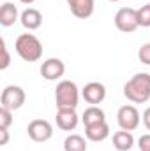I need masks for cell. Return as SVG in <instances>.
<instances>
[{"label":"cell","mask_w":150,"mask_h":151,"mask_svg":"<svg viewBox=\"0 0 150 151\" xmlns=\"http://www.w3.org/2000/svg\"><path fill=\"white\" fill-rule=\"evenodd\" d=\"M124 97L133 104H145L150 100V74H134L124 84Z\"/></svg>","instance_id":"1"},{"label":"cell","mask_w":150,"mask_h":151,"mask_svg":"<svg viewBox=\"0 0 150 151\" xmlns=\"http://www.w3.org/2000/svg\"><path fill=\"white\" fill-rule=\"evenodd\" d=\"M14 49L25 62H37L42 56V44L34 34H21L14 42Z\"/></svg>","instance_id":"2"},{"label":"cell","mask_w":150,"mask_h":151,"mask_svg":"<svg viewBox=\"0 0 150 151\" xmlns=\"http://www.w3.org/2000/svg\"><path fill=\"white\" fill-rule=\"evenodd\" d=\"M55 102H57V107L62 109V107H71L76 109L78 102H79V90L76 86L74 81H69V79H64L57 84V90H55Z\"/></svg>","instance_id":"3"},{"label":"cell","mask_w":150,"mask_h":151,"mask_svg":"<svg viewBox=\"0 0 150 151\" xmlns=\"http://www.w3.org/2000/svg\"><path fill=\"white\" fill-rule=\"evenodd\" d=\"M25 91L21 86H16V84H9L2 90V95H0V107H5V109H11V111H16L20 109L23 104H25Z\"/></svg>","instance_id":"4"},{"label":"cell","mask_w":150,"mask_h":151,"mask_svg":"<svg viewBox=\"0 0 150 151\" xmlns=\"http://www.w3.org/2000/svg\"><path fill=\"white\" fill-rule=\"evenodd\" d=\"M115 27L124 32V34H133L140 25H138V14L136 9L133 7H122L115 14Z\"/></svg>","instance_id":"5"},{"label":"cell","mask_w":150,"mask_h":151,"mask_svg":"<svg viewBox=\"0 0 150 151\" xmlns=\"http://www.w3.org/2000/svg\"><path fill=\"white\" fill-rule=\"evenodd\" d=\"M117 121H118V127L122 130H127V132H133L140 127V113L134 106H122L117 113Z\"/></svg>","instance_id":"6"},{"label":"cell","mask_w":150,"mask_h":151,"mask_svg":"<svg viewBox=\"0 0 150 151\" xmlns=\"http://www.w3.org/2000/svg\"><path fill=\"white\" fill-rule=\"evenodd\" d=\"M27 132H28V137L34 142H46V141H50L53 137V127L46 119H34V121H30L28 127H27Z\"/></svg>","instance_id":"7"},{"label":"cell","mask_w":150,"mask_h":151,"mask_svg":"<svg viewBox=\"0 0 150 151\" xmlns=\"http://www.w3.org/2000/svg\"><path fill=\"white\" fill-rule=\"evenodd\" d=\"M81 97L85 99L87 104L97 106V104H101V102L106 99V86H104L103 83L92 81V83L85 84V88L81 90Z\"/></svg>","instance_id":"8"},{"label":"cell","mask_w":150,"mask_h":151,"mask_svg":"<svg viewBox=\"0 0 150 151\" xmlns=\"http://www.w3.org/2000/svg\"><path fill=\"white\" fill-rule=\"evenodd\" d=\"M66 72V65L60 58H48L41 65V76L46 81H57Z\"/></svg>","instance_id":"9"},{"label":"cell","mask_w":150,"mask_h":151,"mask_svg":"<svg viewBox=\"0 0 150 151\" xmlns=\"http://www.w3.org/2000/svg\"><path fill=\"white\" fill-rule=\"evenodd\" d=\"M57 127L64 132H71L78 127V114H76V109H71V107H62L57 111Z\"/></svg>","instance_id":"10"},{"label":"cell","mask_w":150,"mask_h":151,"mask_svg":"<svg viewBox=\"0 0 150 151\" xmlns=\"http://www.w3.org/2000/svg\"><path fill=\"white\" fill-rule=\"evenodd\" d=\"M67 5L71 9V12L79 19H87L94 14L95 9V2L94 0H67Z\"/></svg>","instance_id":"11"},{"label":"cell","mask_w":150,"mask_h":151,"mask_svg":"<svg viewBox=\"0 0 150 151\" xmlns=\"http://www.w3.org/2000/svg\"><path fill=\"white\" fill-rule=\"evenodd\" d=\"M85 137L92 142H103L110 137V127L106 121L103 123H95V125H88L85 127Z\"/></svg>","instance_id":"12"},{"label":"cell","mask_w":150,"mask_h":151,"mask_svg":"<svg viewBox=\"0 0 150 151\" xmlns=\"http://www.w3.org/2000/svg\"><path fill=\"white\" fill-rule=\"evenodd\" d=\"M20 21H21L23 28H27V30H37L39 27H41V23H42V14L39 12L37 9L28 7V9H25L21 12Z\"/></svg>","instance_id":"13"},{"label":"cell","mask_w":150,"mask_h":151,"mask_svg":"<svg viewBox=\"0 0 150 151\" xmlns=\"http://www.w3.org/2000/svg\"><path fill=\"white\" fill-rule=\"evenodd\" d=\"M18 19H20L18 7L11 2H5L0 9V25L2 27H12Z\"/></svg>","instance_id":"14"},{"label":"cell","mask_w":150,"mask_h":151,"mask_svg":"<svg viewBox=\"0 0 150 151\" xmlns=\"http://www.w3.org/2000/svg\"><path fill=\"white\" fill-rule=\"evenodd\" d=\"M113 146L117 151H129L133 146H134V137L131 132L127 130H118L113 134Z\"/></svg>","instance_id":"15"},{"label":"cell","mask_w":150,"mask_h":151,"mask_svg":"<svg viewBox=\"0 0 150 151\" xmlns=\"http://www.w3.org/2000/svg\"><path fill=\"white\" fill-rule=\"evenodd\" d=\"M81 119H83V125L88 127V125H95V123H103V121H106V114H104V111H103L101 107H97V106H90V107H87V109L83 111Z\"/></svg>","instance_id":"16"},{"label":"cell","mask_w":150,"mask_h":151,"mask_svg":"<svg viewBox=\"0 0 150 151\" xmlns=\"http://www.w3.org/2000/svg\"><path fill=\"white\" fill-rule=\"evenodd\" d=\"M64 151H87V141L78 134H71L64 141Z\"/></svg>","instance_id":"17"},{"label":"cell","mask_w":150,"mask_h":151,"mask_svg":"<svg viewBox=\"0 0 150 151\" xmlns=\"http://www.w3.org/2000/svg\"><path fill=\"white\" fill-rule=\"evenodd\" d=\"M136 14H138V25L140 27H150V4L141 5L140 9H136Z\"/></svg>","instance_id":"18"},{"label":"cell","mask_w":150,"mask_h":151,"mask_svg":"<svg viewBox=\"0 0 150 151\" xmlns=\"http://www.w3.org/2000/svg\"><path fill=\"white\" fill-rule=\"evenodd\" d=\"M12 125V111L0 107V128H9Z\"/></svg>","instance_id":"19"},{"label":"cell","mask_w":150,"mask_h":151,"mask_svg":"<svg viewBox=\"0 0 150 151\" xmlns=\"http://www.w3.org/2000/svg\"><path fill=\"white\" fill-rule=\"evenodd\" d=\"M138 58H140L141 63L150 65V42L143 44V46L140 47V51H138Z\"/></svg>","instance_id":"20"},{"label":"cell","mask_w":150,"mask_h":151,"mask_svg":"<svg viewBox=\"0 0 150 151\" xmlns=\"http://www.w3.org/2000/svg\"><path fill=\"white\" fill-rule=\"evenodd\" d=\"M2 63H0V69L2 70H5L7 67H9V63H11V56H9V51H7V46H5V40L2 39Z\"/></svg>","instance_id":"21"},{"label":"cell","mask_w":150,"mask_h":151,"mask_svg":"<svg viewBox=\"0 0 150 151\" xmlns=\"http://www.w3.org/2000/svg\"><path fill=\"white\" fill-rule=\"evenodd\" d=\"M138 148L140 151H150V134H143L138 139Z\"/></svg>","instance_id":"22"},{"label":"cell","mask_w":150,"mask_h":151,"mask_svg":"<svg viewBox=\"0 0 150 151\" xmlns=\"http://www.w3.org/2000/svg\"><path fill=\"white\" fill-rule=\"evenodd\" d=\"M9 142V128H0V144L5 146Z\"/></svg>","instance_id":"23"},{"label":"cell","mask_w":150,"mask_h":151,"mask_svg":"<svg viewBox=\"0 0 150 151\" xmlns=\"http://www.w3.org/2000/svg\"><path fill=\"white\" fill-rule=\"evenodd\" d=\"M143 125H145V128L150 132V107H147L143 111Z\"/></svg>","instance_id":"24"},{"label":"cell","mask_w":150,"mask_h":151,"mask_svg":"<svg viewBox=\"0 0 150 151\" xmlns=\"http://www.w3.org/2000/svg\"><path fill=\"white\" fill-rule=\"evenodd\" d=\"M20 2H21V4H27V5H30V4H34L36 0H20Z\"/></svg>","instance_id":"25"},{"label":"cell","mask_w":150,"mask_h":151,"mask_svg":"<svg viewBox=\"0 0 150 151\" xmlns=\"http://www.w3.org/2000/svg\"><path fill=\"white\" fill-rule=\"evenodd\" d=\"M110 2H120V0H110Z\"/></svg>","instance_id":"26"}]
</instances>
